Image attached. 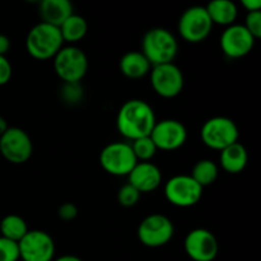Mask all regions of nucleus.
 Returning a JSON list of instances; mask_svg holds the SVG:
<instances>
[{
	"instance_id": "1",
	"label": "nucleus",
	"mask_w": 261,
	"mask_h": 261,
	"mask_svg": "<svg viewBox=\"0 0 261 261\" xmlns=\"http://www.w3.org/2000/svg\"><path fill=\"white\" fill-rule=\"evenodd\" d=\"M157 119L152 106L143 99H129L119 110L116 126L126 140L149 137Z\"/></svg>"
},
{
	"instance_id": "2",
	"label": "nucleus",
	"mask_w": 261,
	"mask_h": 261,
	"mask_svg": "<svg viewBox=\"0 0 261 261\" xmlns=\"http://www.w3.org/2000/svg\"><path fill=\"white\" fill-rule=\"evenodd\" d=\"M64 46L59 27L40 22L33 25L25 38V48L31 58L36 60H50Z\"/></svg>"
},
{
	"instance_id": "3",
	"label": "nucleus",
	"mask_w": 261,
	"mask_h": 261,
	"mask_svg": "<svg viewBox=\"0 0 261 261\" xmlns=\"http://www.w3.org/2000/svg\"><path fill=\"white\" fill-rule=\"evenodd\" d=\"M142 53L152 66L173 63L178 54L177 38L166 28H152L143 37Z\"/></svg>"
},
{
	"instance_id": "4",
	"label": "nucleus",
	"mask_w": 261,
	"mask_h": 261,
	"mask_svg": "<svg viewBox=\"0 0 261 261\" xmlns=\"http://www.w3.org/2000/svg\"><path fill=\"white\" fill-rule=\"evenodd\" d=\"M54 61V70L64 83H81L88 71L86 53L74 45L63 46Z\"/></svg>"
},
{
	"instance_id": "5",
	"label": "nucleus",
	"mask_w": 261,
	"mask_h": 261,
	"mask_svg": "<svg viewBox=\"0 0 261 261\" xmlns=\"http://www.w3.org/2000/svg\"><path fill=\"white\" fill-rule=\"evenodd\" d=\"M204 144L214 150H223L239 142L240 130L236 122L226 116H214L206 120L200 130Z\"/></svg>"
},
{
	"instance_id": "6",
	"label": "nucleus",
	"mask_w": 261,
	"mask_h": 261,
	"mask_svg": "<svg viewBox=\"0 0 261 261\" xmlns=\"http://www.w3.org/2000/svg\"><path fill=\"white\" fill-rule=\"evenodd\" d=\"M213 25L205 7L194 5L188 8L181 14L177 30L184 41L190 43H200L209 37L213 31Z\"/></svg>"
},
{
	"instance_id": "7",
	"label": "nucleus",
	"mask_w": 261,
	"mask_h": 261,
	"mask_svg": "<svg viewBox=\"0 0 261 261\" xmlns=\"http://www.w3.org/2000/svg\"><path fill=\"white\" fill-rule=\"evenodd\" d=\"M99 163L109 175L122 177L132 172L138 161L135 158L130 143L114 142L107 144L101 150Z\"/></svg>"
},
{
	"instance_id": "8",
	"label": "nucleus",
	"mask_w": 261,
	"mask_h": 261,
	"mask_svg": "<svg viewBox=\"0 0 261 261\" xmlns=\"http://www.w3.org/2000/svg\"><path fill=\"white\" fill-rule=\"evenodd\" d=\"M165 198L177 208H190L196 205L203 196V188L190 175H176L171 177L163 188Z\"/></svg>"
},
{
	"instance_id": "9",
	"label": "nucleus",
	"mask_w": 261,
	"mask_h": 261,
	"mask_svg": "<svg viewBox=\"0 0 261 261\" xmlns=\"http://www.w3.org/2000/svg\"><path fill=\"white\" fill-rule=\"evenodd\" d=\"M175 234L172 221L163 214L154 213L145 217L138 227V239L144 246L157 249L167 245Z\"/></svg>"
},
{
	"instance_id": "10",
	"label": "nucleus",
	"mask_w": 261,
	"mask_h": 261,
	"mask_svg": "<svg viewBox=\"0 0 261 261\" xmlns=\"http://www.w3.org/2000/svg\"><path fill=\"white\" fill-rule=\"evenodd\" d=\"M150 86L162 98H175L182 92L185 78L175 63L152 66L149 71Z\"/></svg>"
},
{
	"instance_id": "11",
	"label": "nucleus",
	"mask_w": 261,
	"mask_h": 261,
	"mask_svg": "<svg viewBox=\"0 0 261 261\" xmlns=\"http://www.w3.org/2000/svg\"><path fill=\"white\" fill-rule=\"evenodd\" d=\"M0 153L9 163L23 165L30 161L33 153L32 140L23 129L9 126L0 137Z\"/></svg>"
},
{
	"instance_id": "12",
	"label": "nucleus",
	"mask_w": 261,
	"mask_h": 261,
	"mask_svg": "<svg viewBox=\"0 0 261 261\" xmlns=\"http://www.w3.org/2000/svg\"><path fill=\"white\" fill-rule=\"evenodd\" d=\"M19 260L53 261L55 257V242L45 231L32 229L18 242Z\"/></svg>"
},
{
	"instance_id": "13",
	"label": "nucleus",
	"mask_w": 261,
	"mask_h": 261,
	"mask_svg": "<svg viewBox=\"0 0 261 261\" xmlns=\"http://www.w3.org/2000/svg\"><path fill=\"white\" fill-rule=\"evenodd\" d=\"M184 249L193 261H213L219 252V244L213 232L195 228L186 234Z\"/></svg>"
},
{
	"instance_id": "14",
	"label": "nucleus",
	"mask_w": 261,
	"mask_h": 261,
	"mask_svg": "<svg viewBox=\"0 0 261 261\" xmlns=\"http://www.w3.org/2000/svg\"><path fill=\"white\" fill-rule=\"evenodd\" d=\"M150 139L158 150H176L188 140V129L181 121L175 119H165L155 122Z\"/></svg>"
},
{
	"instance_id": "15",
	"label": "nucleus",
	"mask_w": 261,
	"mask_h": 261,
	"mask_svg": "<svg viewBox=\"0 0 261 261\" xmlns=\"http://www.w3.org/2000/svg\"><path fill=\"white\" fill-rule=\"evenodd\" d=\"M255 38L250 35L244 24H233L226 27L221 35V48L229 59H241L249 55L255 46Z\"/></svg>"
},
{
	"instance_id": "16",
	"label": "nucleus",
	"mask_w": 261,
	"mask_h": 261,
	"mask_svg": "<svg viewBox=\"0 0 261 261\" xmlns=\"http://www.w3.org/2000/svg\"><path fill=\"white\" fill-rule=\"evenodd\" d=\"M129 184L140 194L153 193L162 184V172L152 162H138L127 175Z\"/></svg>"
},
{
	"instance_id": "17",
	"label": "nucleus",
	"mask_w": 261,
	"mask_h": 261,
	"mask_svg": "<svg viewBox=\"0 0 261 261\" xmlns=\"http://www.w3.org/2000/svg\"><path fill=\"white\" fill-rule=\"evenodd\" d=\"M41 22L59 27L64 20L73 14L71 0H41L38 3Z\"/></svg>"
},
{
	"instance_id": "18",
	"label": "nucleus",
	"mask_w": 261,
	"mask_h": 261,
	"mask_svg": "<svg viewBox=\"0 0 261 261\" xmlns=\"http://www.w3.org/2000/svg\"><path fill=\"white\" fill-rule=\"evenodd\" d=\"M219 162H221L222 170L231 175H237L246 168L247 162H249V153L241 143H233L221 150Z\"/></svg>"
},
{
	"instance_id": "19",
	"label": "nucleus",
	"mask_w": 261,
	"mask_h": 261,
	"mask_svg": "<svg viewBox=\"0 0 261 261\" xmlns=\"http://www.w3.org/2000/svg\"><path fill=\"white\" fill-rule=\"evenodd\" d=\"M119 66L122 75L126 76L127 79H133V81L144 78L152 69V65L148 59L143 55L142 51L126 53L120 60Z\"/></svg>"
},
{
	"instance_id": "20",
	"label": "nucleus",
	"mask_w": 261,
	"mask_h": 261,
	"mask_svg": "<svg viewBox=\"0 0 261 261\" xmlns=\"http://www.w3.org/2000/svg\"><path fill=\"white\" fill-rule=\"evenodd\" d=\"M205 10L213 24L223 27L233 24L239 15V8L232 0H211L206 4Z\"/></svg>"
},
{
	"instance_id": "21",
	"label": "nucleus",
	"mask_w": 261,
	"mask_h": 261,
	"mask_svg": "<svg viewBox=\"0 0 261 261\" xmlns=\"http://www.w3.org/2000/svg\"><path fill=\"white\" fill-rule=\"evenodd\" d=\"M59 30L64 42L73 45L86 37L88 33V23L82 15L73 13L59 25Z\"/></svg>"
},
{
	"instance_id": "22",
	"label": "nucleus",
	"mask_w": 261,
	"mask_h": 261,
	"mask_svg": "<svg viewBox=\"0 0 261 261\" xmlns=\"http://www.w3.org/2000/svg\"><path fill=\"white\" fill-rule=\"evenodd\" d=\"M30 231L27 222L17 214H8L0 222V233L2 237L10 240V241L19 242L25 233Z\"/></svg>"
},
{
	"instance_id": "23",
	"label": "nucleus",
	"mask_w": 261,
	"mask_h": 261,
	"mask_svg": "<svg viewBox=\"0 0 261 261\" xmlns=\"http://www.w3.org/2000/svg\"><path fill=\"white\" fill-rule=\"evenodd\" d=\"M190 176L204 189L216 182L219 176V167L214 161L200 160L195 163Z\"/></svg>"
},
{
	"instance_id": "24",
	"label": "nucleus",
	"mask_w": 261,
	"mask_h": 261,
	"mask_svg": "<svg viewBox=\"0 0 261 261\" xmlns=\"http://www.w3.org/2000/svg\"><path fill=\"white\" fill-rule=\"evenodd\" d=\"M130 145H132V149L134 152V155L138 162H150V160L158 152L157 147L153 143V140L150 139V137H144L139 138L137 140H133Z\"/></svg>"
},
{
	"instance_id": "25",
	"label": "nucleus",
	"mask_w": 261,
	"mask_h": 261,
	"mask_svg": "<svg viewBox=\"0 0 261 261\" xmlns=\"http://www.w3.org/2000/svg\"><path fill=\"white\" fill-rule=\"evenodd\" d=\"M140 195L142 194L134 188V186L130 185L129 182L126 185L121 186L117 193V201L121 206L124 208H133V206L137 205L140 200Z\"/></svg>"
},
{
	"instance_id": "26",
	"label": "nucleus",
	"mask_w": 261,
	"mask_h": 261,
	"mask_svg": "<svg viewBox=\"0 0 261 261\" xmlns=\"http://www.w3.org/2000/svg\"><path fill=\"white\" fill-rule=\"evenodd\" d=\"M84 92L81 83H64L61 88V98L68 105H78L83 99Z\"/></svg>"
},
{
	"instance_id": "27",
	"label": "nucleus",
	"mask_w": 261,
	"mask_h": 261,
	"mask_svg": "<svg viewBox=\"0 0 261 261\" xmlns=\"http://www.w3.org/2000/svg\"><path fill=\"white\" fill-rule=\"evenodd\" d=\"M0 261H19L17 242L0 236Z\"/></svg>"
},
{
	"instance_id": "28",
	"label": "nucleus",
	"mask_w": 261,
	"mask_h": 261,
	"mask_svg": "<svg viewBox=\"0 0 261 261\" xmlns=\"http://www.w3.org/2000/svg\"><path fill=\"white\" fill-rule=\"evenodd\" d=\"M244 25L255 40L261 38V10L247 12Z\"/></svg>"
},
{
	"instance_id": "29",
	"label": "nucleus",
	"mask_w": 261,
	"mask_h": 261,
	"mask_svg": "<svg viewBox=\"0 0 261 261\" xmlns=\"http://www.w3.org/2000/svg\"><path fill=\"white\" fill-rule=\"evenodd\" d=\"M58 216L61 221L70 222L78 217V208L73 203H64L59 206Z\"/></svg>"
},
{
	"instance_id": "30",
	"label": "nucleus",
	"mask_w": 261,
	"mask_h": 261,
	"mask_svg": "<svg viewBox=\"0 0 261 261\" xmlns=\"http://www.w3.org/2000/svg\"><path fill=\"white\" fill-rule=\"evenodd\" d=\"M13 74V68L7 56H0V87L5 86L10 81Z\"/></svg>"
},
{
	"instance_id": "31",
	"label": "nucleus",
	"mask_w": 261,
	"mask_h": 261,
	"mask_svg": "<svg viewBox=\"0 0 261 261\" xmlns=\"http://www.w3.org/2000/svg\"><path fill=\"white\" fill-rule=\"evenodd\" d=\"M240 3L247 12L261 10V0H240Z\"/></svg>"
},
{
	"instance_id": "32",
	"label": "nucleus",
	"mask_w": 261,
	"mask_h": 261,
	"mask_svg": "<svg viewBox=\"0 0 261 261\" xmlns=\"http://www.w3.org/2000/svg\"><path fill=\"white\" fill-rule=\"evenodd\" d=\"M10 48V40L5 35L0 33V56H5Z\"/></svg>"
},
{
	"instance_id": "33",
	"label": "nucleus",
	"mask_w": 261,
	"mask_h": 261,
	"mask_svg": "<svg viewBox=\"0 0 261 261\" xmlns=\"http://www.w3.org/2000/svg\"><path fill=\"white\" fill-rule=\"evenodd\" d=\"M53 261H83L79 259L78 256H74V255H63V256H59L58 259H54Z\"/></svg>"
},
{
	"instance_id": "34",
	"label": "nucleus",
	"mask_w": 261,
	"mask_h": 261,
	"mask_svg": "<svg viewBox=\"0 0 261 261\" xmlns=\"http://www.w3.org/2000/svg\"><path fill=\"white\" fill-rule=\"evenodd\" d=\"M8 127H9V125H8L7 120H5L3 116H0V137L7 132Z\"/></svg>"
},
{
	"instance_id": "35",
	"label": "nucleus",
	"mask_w": 261,
	"mask_h": 261,
	"mask_svg": "<svg viewBox=\"0 0 261 261\" xmlns=\"http://www.w3.org/2000/svg\"><path fill=\"white\" fill-rule=\"evenodd\" d=\"M25 2H28V3H40L41 0H25Z\"/></svg>"
}]
</instances>
